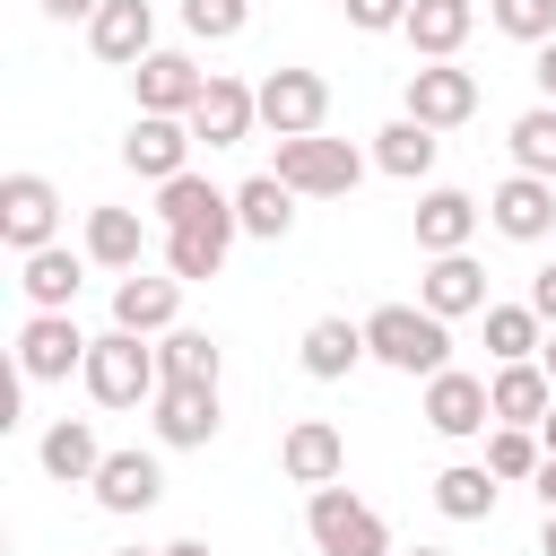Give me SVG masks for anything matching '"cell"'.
<instances>
[{
  "mask_svg": "<svg viewBox=\"0 0 556 556\" xmlns=\"http://www.w3.org/2000/svg\"><path fill=\"white\" fill-rule=\"evenodd\" d=\"M365 348L391 374H443L452 365V321L426 313V304H374L365 313Z\"/></svg>",
  "mask_w": 556,
  "mask_h": 556,
  "instance_id": "6da1fadb",
  "label": "cell"
},
{
  "mask_svg": "<svg viewBox=\"0 0 556 556\" xmlns=\"http://www.w3.org/2000/svg\"><path fill=\"white\" fill-rule=\"evenodd\" d=\"M78 374H87V400H96V408H148V400L165 391L156 348H148L139 330H122V321L87 348V365H78Z\"/></svg>",
  "mask_w": 556,
  "mask_h": 556,
  "instance_id": "7a4b0ae2",
  "label": "cell"
},
{
  "mask_svg": "<svg viewBox=\"0 0 556 556\" xmlns=\"http://www.w3.org/2000/svg\"><path fill=\"white\" fill-rule=\"evenodd\" d=\"M295 200H348L356 182H365V156L348 148V139H321V130H304V139H278V165H269Z\"/></svg>",
  "mask_w": 556,
  "mask_h": 556,
  "instance_id": "3957f363",
  "label": "cell"
},
{
  "mask_svg": "<svg viewBox=\"0 0 556 556\" xmlns=\"http://www.w3.org/2000/svg\"><path fill=\"white\" fill-rule=\"evenodd\" d=\"M304 530H313V547H321V556H391L382 513H374V504H356L339 478L304 495Z\"/></svg>",
  "mask_w": 556,
  "mask_h": 556,
  "instance_id": "277c9868",
  "label": "cell"
},
{
  "mask_svg": "<svg viewBox=\"0 0 556 556\" xmlns=\"http://www.w3.org/2000/svg\"><path fill=\"white\" fill-rule=\"evenodd\" d=\"M0 243L26 261V252H43V243H61V191L43 182V174H9L0 182Z\"/></svg>",
  "mask_w": 556,
  "mask_h": 556,
  "instance_id": "5b68a950",
  "label": "cell"
},
{
  "mask_svg": "<svg viewBox=\"0 0 556 556\" xmlns=\"http://www.w3.org/2000/svg\"><path fill=\"white\" fill-rule=\"evenodd\" d=\"M191 148H200V130L182 113H139L130 139H122V165L139 182H174V174H191Z\"/></svg>",
  "mask_w": 556,
  "mask_h": 556,
  "instance_id": "8992f818",
  "label": "cell"
},
{
  "mask_svg": "<svg viewBox=\"0 0 556 556\" xmlns=\"http://www.w3.org/2000/svg\"><path fill=\"white\" fill-rule=\"evenodd\" d=\"M486 226H495V235H513V243H547V226H556V182L513 165V174L486 191Z\"/></svg>",
  "mask_w": 556,
  "mask_h": 556,
  "instance_id": "52a82bcc",
  "label": "cell"
},
{
  "mask_svg": "<svg viewBox=\"0 0 556 556\" xmlns=\"http://www.w3.org/2000/svg\"><path fill=\"white\" fill-rule=\"evenodd\" d=\"M408 113H417L426 130H460V122L478 113V70H460V61L408 70Z\"/></svg>",
  "mask_w": 556,
  "mask_h": 556,
  "instance_id": "ba28073f",
  "label": "cell"
},
{
  "mask_svg": "<svg viewBox=\"0 0 556 556\" xmlns=\"http://www.w3.org/2000/svg\"><path fill=\"white\" fill-rule=\"evenodd\" d=\"M321 113H330V78H321V70H269V78H261V122H269L278 139L321 130Z\"/></svg>",
  "mask_w": 556,
  "mask_h": 556,
  "instance_id": "9c48e42d",
  "label": "cell"
},
{
  "mask_svg": "<svg viewBox=\"0 0 556 556\" xmlns=\"http://www.w3.org/2000/svg\"><path fill=\"white\" fill-rule=\"evenodd\" d=\"M87 330L70 321V313H26V330H17V374L26 382H61L70 365H87Z\"/></svg>",
  "mask_w": 556,
  "mask_h": 556,
  "instance_id": "30bf717a",
  "label": "cell"
},
{
  "mask_svg": "<svg viewBox=\"0 0 556 556\" xmlns=\"http://www.w3.org/2000/svg\"><path fill=\"white\" fill-rule=\"evenodd\" d=\"M426 426H434V434H452V443L486 434V426H495V400H486V382H478V374H460V365L426 374Z\"/></svg>",
  "mask_w": 556,
  "mask_h": 556,
  "instance_id": "8fae6325",
  "label": "cell"
},
{
  "mask_svg": "<svg viewBox=\"0 0 556 556\" xmlns=\"http://www.w3.org/2000/svg\"><path fill=\"white\" fill-rule=\"evenodd\" d=\"M130 96H139V113H182V122H191V104L208 96V70H200L191 52H148V61L130 70Z\"/></svg>",
  "mask_w": 556,
  "mask_h": 556,
  "instance_id": "7c38bea8",
  "label": "cell"
},
{
  "mask_svg": "<svg viewBox=\"0 0 556 556\" xmlns=\"http://www.w3.org/2000/svg\"><path fill=\"white\" fill-rule=\"evenodd\" d=\"M156 443H174V452H200V443H217V382H165L156 400Z\"/></svg>",
  "mask_w": 556,
  "mask_h": 556,
  "instance_id": "4fadbf2b",
  "label": "cell"
},
{
  "mask_svg": "<svg viewBox=\"0 0 556 556\" xmlns=\"http://www.w3.org/2000/svg\"><path fill=\"white\" fill-rule=\"evenodd\" d=\"M252 122H261V87H243V78L208 70V96L191 104V130H200L208 148H243V139H252Z\"/></svg>",
  "mask_w": 556,
  "mask_h": 556,
  "instance_id": "5bb4252c",
  "label": "cell"
},
{
  "mask_svg": "<svg viewBox=\"0 0 556 556\" xmlns=\"http://www.w3.org/2000/svg\"><path fill=\"white\" fill-rule=\"evenodd\" d=\"M174 313H182V278H174V269H165V278H148V269H122V278H113V321H122V330L165 339Z\"/></svg>",
  "mask_w": 556,
  "mask_h": 556,
  "instance_id": "9a60e30c",
  "label": "cell"
},
{
  "mask_svg": "<svg viewBox=\"0 0 556 556\" xmlns=\"http://www.w3.org/2000/svg\"><path fill=\"white\" fill-rule=\"evenodd\" d=\"M87 43H96V61L139 70V61L156 52V9H148V0H104V9L87 17Z\"/></svg>",
  "mask_w": 556,
  "mask_h": 556,
  "instance_id": "2e32d148",
  "label": "cell"
},
{
  "mask_svg": "<svg viewBox=\"0 0 556 556\" xmlns=\"http://www.w3.org/2000/svg\"><path fill=\"white\" fill-rule=\"evenodd\" d=\"M417 304H426V313H443V321L486 313V269H478L469 252H434V261H426V278H417Z\"/></svg>",
  "mask_w": 556,
  "mask_h": 556,
  "instance_id": "e0dca14e",
  "label": "cell"
},
{
  "mask_svg": "<svg viewBox=\"0 0 556 556\" xmlns=\"http://www.w3.org/2000/svg\"><path fill=\"white\" fill-rule=\"evenodd\" d=\"M278 469H287L295 486H330V478L348 469L339 426H330V417H295V426H287V443H278Z\"/></svg>",
  "mask_w": 556,
  "mask_h": 556,
  "instance_id": "ac0fdd59",
  "label": "cell"
},
{
  "mask_svg": "<svg viewBox=\"0 0 556 556\" xmlns=\"http://www.w3.org/2000/svg\"><path fill=\"white\" fill-rule=\"evenodd\" d=\"M478 200L469 191H452V182H434L426 200H417V252L434 261V252H469V235H478Z\"/></svg>",
  "mask_w": 556,
  "mask_h": 556,
  "instance_id": "d6986e66",
  "label": "cell"
},
{
  "mask_svg": "<svg viewBox=\"0 0 556 556\" xmlns=\"http://www.w3.org/2000/svg\"><path fill=\"white\" fill-rule=\"evenodd\" d=\"M165 495V469H156V452H104V469H96V504L104 513H148Z\"/></svg>",
  "mask_w": 556,
  "mask_h": 556,
  "instance_id": "ffe728a7",
  "label": "cell"
},
{
  "mask_svg": "<svg viewBox=\"0 0 556 556\" xmlns=\"http://www.w3.org/2000/svg\"><path fill=\"white\" fill-rule=\"evenodd\" d=\"M434 156H443V130H426L417 113H400V122H382V130H374V165H382L391 182H426V174H434Z\"/></svg>",
  "mask_w": 556,
  "mask_h": 556,
  "instance_id": "44dd1931",
  "label": "cell"
},
{
  "mask_svg": "<svg viewBox=\"0 0 556 556\" xmlns=\"http://www.w3.org/2000/svg\"><path fill=\"white\" fill-rule=\"evenodd\" d=\"M295 356H304V374H313V382H348V374H356L374 348H365V321H339V313H321V321L304 330V348H295Z\"/></svg>",
  "mask_w": 556,
  "mask_h": 556,
  "instance_id": "7402d4cb",
  "label": "cell"
},
{
  "mask_svg": "<svg viewBox=\"0 0 556 556\" xmlns=\"http://www.w3.org/2000/svg\"><path fill=\"white\" fill-rule=\"evenodd\" d=\"M486 400H495V426H539V417H547V400H556V374H547L539 356H521V365H495Z\"/></svg>",
  "mask_w": 556,
  "mask_h": 556,
  "instance_id": "603a6c76",
  "label": "cell"
},
{
  "mask_svg": "<svg viewBox=\"0 0 556 556\" xmlns=\"http://www.w3.org/2000/svg\"><path fill=\"white\" fill-rule=\"evenodd\" d=\"M469 26H478V0H408V43H417V61H452L460 43H469Z\"/></svg>",
  "mask_w": 556,
  "mask_h": 556,
  "instance_id": "cb8c5ba5",
  "label": "cell"
},
{
  "mask_svg": "<svg viewBox=\"0 0 556 556\" xmlns=\"http://www.w3.org/2000/svg\"><path fill=\"white\" fill-rule=\"evenodd\" d=\"M156 217H165V226H243V217H235V191H217L208 174L156 182Z\"/></svg>",
  "mask_w": 556,
  "mask_h": 556,
  "instance_id": "d4e9b609",
  "label": "cell"
},
{
  "mask_svg": "<svg viewBox=\"0 0 556 556\" xmlns=\"http://www.w3.org/2000/svg\"><path fill=\"white\" fill-rule=\"evenodd\" d=\"M78 278H87V269H78V252H70V243H43V252H26V261H17V287H26V304H35V313H70V304H78Z\"/></svg>",
  "mask_w": 556,
  "mask_h": 556,
  "instance_id": "484cf974",
  "label": "cell"
},
{
  "mask_svg": "<svg viewBox=\"0 0 556 556\" xmlns=\"http://www.w3.org/2000/svg\"><path fill=\"white\" fill-rule=\"evenodd\" d=\"M43 478H61V486H96V469H104V443H96V426L87 417H61V426H43Z\"/></svg>",
  "mask_w": 556,
  "mask_h": 556,
  "instance_id": "4316f807",
  "label": "cell"
},
{
  "mask_svg": "<svg viewBox=\"0 0 556 556\" xmlns=\"http://www.w3.org/2000/svg\"><path fill=\"white\" fill-rule=\"evenodd\" d=\"M235 235H243V226H165V269H174L182 287H200V278L226 269Z\"/></svg>",
  "mask_w": 556,
  "mask_h": 556,
  "instance_id": "83f0119b",
  "label": "cell"
},
{
  "mask_svg": "<svg viewBox=\"0 0 556 556\" xmlns=\"http://www.w3.org/2000/svg\"><path fill=\"white\" fill-rule=\"evenodd\" d=\"M235 217H243V235L287 243V226H295V191H287L278 174H252V182H235Z\"/></svg>",
  "mask_w": 556,
  "mask_h": 556,
  "instance_id": "f1b7e54d",
  "label": "cell"
},
{
  "mask_svg": "<svg viewBox=\"0 0 556 556\" xmlns=\"http://www.w3.org/2000/svg\"><path fill=\"white\" fill-rule=\"evenodd\" d=\"M139 252H148L139 208H87V261L96 269H139Z\"/></svg>",
  "mask_w": 556,
  "mask_h": 556,
  "instance_id": "f546056e",
  "label": "cell"
},
{
  "mask_svg": "<svg viewBox=\"0 0 556 556\" xmlns=\"http://www.w3.org/2000/svg\"><path fill=\"white\" fill-rule=\"evenodd\" d=\"M495 486H504V478H495L486 460H452V469L434 478V513H443V521H486V513H495Z\"/></svg>",
  "mask_w": 556,
  "mask_h": 556,
  "instance_id": "4dcf8cb0",
  "label": "cell"
},
{
  "mask_svg": "<svg viewBox=\"0 0 556 556\" xmlns=\"http://www.w3.org/2000/svg\"><path fill=\"white\" fill-rule=\"evenodd\" d=\"M156 365H165V382H217V374H226V348H217L208 330H182V321H174V330L156 339Z\"/></svg>",
  "mask_w": 556,
  "mask_h": 556,
  "instance_id": "1f68e13d",
  "label": "cell"
},
{
  "mask_svg": "<svg viewBox=\"0 0 556 556\" xmlns=\"http://www.w3.org/2000/svg\"><path fill=\"white\" fill-rule=\"evenodd\" d=\"M547 348V321L530 313V304H486V356L495 365H521V356H539Z\"/></svg>",
  "mask_w": 556,
  "mask_h": 556,
  "instance_id": "d6a6232c",
  "label": "cell"
},
{
  "mask_svg": "<svg viewBox=\"0 0 556 556\" xmlns=\"http://www.w3.org/2000/svg\"><path fill=\"white\" fill-rule=\"evenodd\" d=\"M504 139H513V165H521V174H547V182H556V104H530Z\"/></svg>",
  "mask_w": 556,
  "mask_h": 556,
  "instance_id": "836d02e7",
  "label": "cell"
},
{
  "mask_svg": "<svg viewBox=\"0 0 556 556\" xmlns=\"http://www.w3.org/2000/svg\"><path fill=\"white\" fill-rule=\"evenodd\" d=\"M539 460H547L539 426H486V469L495 478H539Z\"/></svg>",
  "mask_w": 556,
  "mask_h": 556,
  "instance_id": "e575fe53",
  "label": "cell"
},
{
  "mask_svg": "<svg viewBox=\"0 0 556 556\" xmlns=\"http://www.w3.org/2000/svg\"><path fill=\"white\" fill-rule=\"evenodd\" d=\"M182 26H191L200 43H235V35L252 26V0H182Z\"/></svg>",
  "mask_w": 556,
  "mask_h": 556,
  "instance_id": "d590c367",
  "label": "cell"
},
{
  "mask_svg": "<svg viewBox=\"0 0 556 556\" xmlns=\"http://www.w3.org/2000/svg\"><path fill=\"white\" fill-rule=\"evenodd\" d=\"M486 17H495V35H513V43H547V35H556V0H486Z\"/></svg>",
  "mask_w": 556,
  "mask_h": 556,
  "instance_id": "8d00e7d4",
  "label": "cell"
},
{
  "mask_svg": "<svg viewBox=\"0 0 556 556\" xmlns=\"http://www.w3.org/2000/svg\"><path fill=\"white\" fill-rule=\"evenodd\" d=\"M348 26L356 35H391V26H408V0H348Z\"/></svg>",
  "mask_w": 556,
  "mask_h": 556,
  "instance_id": "74e56055",
  "label": "cell"
},
{
  "mask_svg": "<svg viewBox=\"0 0 556 556\" xmlns=\"http://www.w3.org/2000/svg\"><path fill=\"white\" fill-rule=\"evenodd\" d=\"M530 313H539V321H547V330H556V261H547V269H539V278H530Z\"/></svg>",
  "mask_w": 556,
  "mask_h": 556,
  "instance_id": "f35d334b",
  "label": "cell"
},
{
  "mask_svg": "<svg viewBox=\"0 0 556 556\" xmlns=\"http://www.w3.org/2000/svg\"><path fill=\"white\" fill-rule=\"evenodd\" d=\"M35 9H43V17H52V26H70V17H96V9H104V0H35Z\"/></svg>",
  "mask_w": 556,
  "mask_h": 556,
  "instance_id": "ab89813d",
  "label": "cell"
},
{
  "mask_svg": "<svg viewBox=\"0 0 556 556\" xmlns=\"http://www.w3.org/2000/svg\"><path fill=\"white\" fill-rule=\"evenodd\" d=\"M530 78H539V96H547V104H556V35H547V43H539V61H530Z\"/></svg>",
  "mask_w": 556,
  "mask_h": 556,
  "instance_id": "60d3db41",
  "label": "cell"
},
{
  "mask_svg": "<svg viewBox=\"0 0 556 556\" xmlns=\"http://www.w3.org/2000/svg\"><path fill=\"white\" fill-rule=\"evenodd\" d=\"M530 486H539V504H547V513H556V452H547V460H539V478H530Z\"/></svg>",
  "mask_w": 556,
  "mask_h": 556,
  "instance_id": "b9f144b4",
  "label": "cell"
},
{
  "mask_svg": "<svg viewBox=\"0 0 556 556\" xmlns=\"http://www.w3.org/2000/svg\"><path fill=\"white\" fill-rule=\"evenodd\" d=\"M156 556H208V539H165Z\"/></svg>",
  "mask_w": 556,
  "mask_h": 556,
  "instance_id": "7bdbcfd3",
  "label": "cell"
},
{
  "mask_svg": "<svg viewBox=\"0 0 556 556\" xmlns=\"http://www.w3.org/2000/svg\"><path fill=\"white\" fill-rule=\"evenodd\" d=\"M539 556H556V513H547V521H539Z\"/></svg>",
  "mask_w": 556,
  "mask_h": 556,
  "instance_id": "ee69618b",
  "label": "cell"
},
{
  "mask_svg": "<svg viewBox=\"0 0 556 556\" xmlns=\"http://www.w3.org/2000/svg\"><path fill=\"white\" fill-rule=\"evenodd\" d=\"M539 443H547V452H556V400H547V417H539Z\"/></svg>",
  "mask_w": 556,
  "mask_h": 556,
  "instance_id": "f6af8a7d",
  "label": "cell"
},
{
  "mask_svg": "<svg viewBox=\"0 0 556 556\" xmlns=\"http://www.w3.org/2000/svg\"><path fill=\"white\" fill-rule=\"evenodd\" d=\"M539 365H547V374H556V330H547V348H539Z\"/></svg>",
  "mask_w": 556,
  "mask_h": 556,
  "instance_id": "bcb514c9",
  "label": "cell"
},
{
  "mask_svg": "<svg viewBox=\"0 0 556 556\" xmlns=\"http://www.w3.org/2000/svg\"><path fill=\"white\" fill-rule=\"evenodd\" d=\"M113 556H156V547H113Z\"/></svg>",
  "mask_w": 556,
  "mask_h": 556,
  "instance_id": "7dc6e473",
  "label": "cell"
},
{
  "mask_svg": "<svg viewBox=\"0 0 556 556\" xmlns=\"http://www.w3.org/2000/svg\"><path fill=\"white\" fill-rule=\"evenodd\" d=\"M408 556H443V547H408Z\"/></svg>",
  "mask_w": 556,
  "mask_h": 556,
  "instance_id": "c3c4849f",
  "label": "cell"
}]
</instances>
